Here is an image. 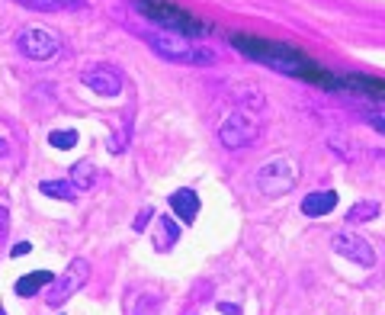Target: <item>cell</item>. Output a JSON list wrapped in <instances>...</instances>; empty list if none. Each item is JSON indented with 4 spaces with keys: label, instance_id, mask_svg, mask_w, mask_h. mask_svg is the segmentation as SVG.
<instances>
[{
    "label": "cell",
    "instance_id": "obj_13",
    "mask_svg": "<svg viewBox=\"0 0 385 315\" xmlns=\"http://www.w3.org/2000/svg\"><path fill=\"white\" fill-rule=\"evenodd\" d=\"M96 184H100V167L96 164L77 161V164L71 167V186H77V190H93Z\"/></svg>",
    "mask_w": 385,
    "mask_h": 315
},
{
    "label": "cell",
    "instance_id": "obj_7",
    "mask_svg": "<svg viewBox=\"0 0 385 315\" xmlns=\"http://www.w3.org/2000/svg\"><path fill=\"white\" fill-rule=\"evenodd\" d=\"M16 49L23 51L29 61H51L61 49V42L55 39V32L45 29V26H26L16 39Z\"/></svg>",
    "mask_w": 385,
    "mask_h": 315
},
{
    "label": "cell",
    "instance_id": "obj_12",
    "mask_svg": "<svg viewBox=\"0 0 385 315\" xmlns=\"http://www.w3.org/2000/svg\"><path fill=\"white\" fill-rule=\"evenodd\" d=\"M51 280H55V276H51V270H32V274H26V276H19V280H16V296L29 299V296H36L38 289L48 286Z\"/></svg>",
    "mask_w": 385,
    "mask_h": 315
},
{
    "label": "cell",
    "instance_id": "obj_2",
    "mask_svg": "<svg viewBox=\"0 0 385 315\" xmlns=\"http://www.w3.org/2000/svg\"><path fill=\"white\" fill-rule=\"evenodd\" d=\"M135 10H138L141 16H148L151 23H158L160 29L177 32V36H186V39H205L215 32V26H212L209 19L183 10V6L173 4V0H135Z\"/></svg>",
    "mask_w": 385,
    "mask_h": 315
},
{
    "label": "cell",
    "instance_id": "obj_6",
    "mask_svg": "<svg viewBox=\"0 0 385 315\" xmlns=\"http://www.w3.org/2000/svg\"><path fill=\"white\" fill-rule=\"evenodd\" d=\"M87 280H90V264L83 261V257H74V261L64 267V274L45 286V302H48L51 309H58L61 302H68L77 289H83Z\"/></svg>",
    "mask_w": 385,
    "mask_h": 315
},
{
    "label": "cell",
    "instance_id": "obj_3",
    "mask_svg": "<svg viewBox=\"0 0 385 315\" xmlns=\"http://www.w3.org/2000/svg\"><path fill=\"white\" fill-rule=\"evenodd\" d=\"M148 45L158 51L164 61H183V64H212L215 61V51L205 49V45H196L192 39L177 36V32H151L148 36Z\"/></svg>",
    "mask_w": 385,
    "mask_h": 315
},
{
    "label": "cell",
    "instance_id": "obj_24",
    "mask_svg": "<svg viewBox=\"0 0 385 315\" xmlns=\"http://www.w3.org/2000/svg\"><path fill=\"white\" fill-rule=\"evenodd\" d=\"M10 154V145H6V139H0V158H6Z\"/></svg>",
    "mask_w": 385,
    "mask_h": 315
},
{
    "label": "cell",
    "instance_id": "obj_14",
    "mask_svg": "<svg viewBox=\"0 0 385 315\" xmlns=\"http://www.w3.org/2000/svg\"><path fill=\"white\" fill-rule=\"evenodd\" d=\"M177 238H180L177 222H173L170 216H160L158 219V229H154V248H158V251H170L173 244H177Z\"/></svg>",
    "mask_w": 385,
    "mask_h": 315
},
{
    "label": "cell",
    "instance_id": "obj_10",
    "mask_svg": "<svg viewBox=\"0 0 385 315\" xmlns=\"http://www.w3.org/2000/svg\"><path fill=\"white\" fill-rule=\"evenodd\" d=\"M167 203H170V209L177 212L180 222H186V225L196 222V219H199V206H202V203H199V193L192 190V186H180V190H173Z\"/></svg>",
    "mask_w": 385,
    "mask_h": 315
},
{
    "label": "cell",
    "instance_id": "obj_9",
    "mask_svg": "<svg viewBox=\"0 0 385 315\" xmlns=\"http://www.w3.org/2000/svg\"><path fill=\"white\" fill-rule=\"evenodd\" d=\"M83 84L100 96H119L122 94V74L113 64H90V68H83Z\"/></svg>",
    "mask_w": 385,
    "mask_h": 315
},
{
    "label": "cell",
    "instance_id": "obj_19",
    "mask_svg": "<svg viewBox=\"0 0 385 315\" xmlns=\"http://www.w3.org/2000/svg\"><path fill=\"white\" fill-rule=\"evenodd\" d=\"M151 219H154V209H151V206H145V209H141L138 216H135L132 229H135V231H145V229H148V222H151Z\"/></svg>",
    "mask_w": 385,
    "mask_h": 315
},
{
    "label": "cell",
    "instance_id": "obj_22",
    "mask_svg": "<svg viewBox=\"0 0 385 315\" xmlns=\"http://www.w3.org/2000/svg\"><path fill=\"white\" fill-rule=\"evenodd\" d=\"M29 251H32L29 241H19V244H13V248H10V254L13 257H23V254H29Z\"/></svg>",
    "mask_w": 385,
    "mask_h": 315
},
{
    "label": "cell",
    "instance_id": "obj_23",
    "mask_svg": "<svg viewBox=\"0 0 385 315\" xmlns=\"http://www.w3.org/2000/svg\"><path fill=\"white\" fill-rule=\"evenodd\" d=\"M218 309H222V312H228V315H237V312H241V309L231 306V302H218Z\"/></svg>",
    "mask_w": 385,
    "mask_h": 315
},
{
    "label": "cell",
    "instance_id": "obj_16",
    "mask_svg": "<svg viewBox=\"0 0 385 315\" xmlns=\"http://www.w3.org/2000/svg\"><path fill=\"white\" fill-rule=\"evenodd\" d=\"M376 216H379V203H376V199H359V203L350 206V212H346V222L359 225V222H372Z\"/></svg>",
    "mask_w": 385,
    "mask_h": 315
},
{
    "label": "cell",
    "instance_id": "obj_15",
    "mask_svg": "<svg viewBox=\"0 0 385 315\" xmlns=\"http://www.w3.org/2000/svg\"><path fill=\"white\" fill-rule=\"evenodd\" d=\"M19 6L36 13H55V10H83V0H16Z\"/></svg>",
    "mask_w": 385,
    "mask_h": 315
},
{
    "label": "cell",
    "instance_id": "obj_5",
    "mask_svg": "<svg viewBox=\"0 0 385 315\" xmlns=\"http://www.w3.org/2000/svg\"><path fill=\"white\" fill-rule=\"evenodd\" d=\"M218 139L225 148H247L260 139V116H254L250 109H231L228 119L218 129Z\"/></svg>",
    "mask_w": 385,
    "mask_h": 315
},
{
    "label": "cell",
    "instance_id": "obj_25",
    "mask_svg": "<svg viewBox=\"0 0 385 315\" xmlns=\"http://www.w3.org/2000/svg\"><path fill=\"white\" fill-rule=\"evenodd\" d=\"M0 315H6V309H4V306H0Z\"/></svg>",
    "mask_w": 385,
    "mask_h": 315
},
{
    "label": "cell",
    "instance_id": "obj_20",
    "mask_svg": "<svg viewBox=\"0 0 385 315\" xmlns=\"http://www.w3.org/2000/svg\"><path fill=\"white\" fill-rule=\"evenodd\" d=\"M6 235H10V212L0 206V241H6Z\"/></svg>",
    "mask_w": 385,
    "mask_h": 315
},
{
    "label": "cell",
    "instance_id": "obj_11",
    "mask_svg": "<svg viewBox=\"0 0 385 315\" xmlns=\"http://www.w3.org/2000/svg\"><path fill=\"white\" fill-rule=\"evenodd\" d=\"M334 209H337V193L334 190H314L302 199V212H305L308 219H324L327 212H334Z\"/></svg>",
    "mask_w": 385,
    "mask_h": 315
},
{
    "label": "cell",
    "instance_id": "obj_21",
    "mask_svg": "<svg viewBox=\"0 0 385 315\" xmlns=\"http://www.w3.org/2000/svg\"><path fill=\"white\" fill-rule=\"evenodd\" d=\"M369 126L376 129L379 135H385V113H372V116H369Z\"/></svg>",
    "mask_w": 385,
    "mask_h": 315
},
{
    "label": "cell",
    "instance_id": "obj_8",
    "mask_svg": "<svg viewBox=\"0 0 385 315\" xmlns=\"http://www.w3.org/2000/svg\"><path fill=\"white\" fill-rule=\"evenodd\" d=\"M334 251H337L340 257H346L350 264H356V267H366L369 270L372 264H376V251H372V244L366 241L363 235H356V231H337L334 235Z\"/></svg>",
    "mask_w": 385,
    "mask_h": 315
},
{
    "label": "cell",
    "instance_id": "obj_18",
    "mask_svg": "<svg viewBox=\"0 0 385 315\" xmlns=\"http://www.w3.org/2000/svg\"><path fill=\"white\" fill-rule=\"evenodd\" d=\"M48 145L51 148H74L77 145V129H55V132L48 135Z\"/></svg>",
    "mask_w": 385,
    "mask_h": 315
},
{
    "label": "cell",
    "instance_id": "obj_17",
    "mask_svg": "<svg viewBox=\"0 0 385 315\" xmlns=\"http://www.w3.org/2000/svg\"><path fill=\"white\" fill-rule=\"evenodd\" d=\"M38 193L51 199H64V203H74V190H71V180H42Z\"/></svg>",
    "mask_w": 385,
    "mask_h": 315
},
{
    "label": "cell",
    "instance_id": "obj_1",
    "mask_svg": "<svg viewBox=\"0 0 385 315\" xmlns=\"http://www.w3.org/2000/svg\"><path fill=\"white\" fill-rule=\"evenodd\" d=\"M228 42H231V49H237L244 58L267 64V68L279 71V74L302 77V81L314 84V87H337L340 84V77L324 71L314 58H308L305 51L295 49V45L279 42V39H263V36H254V32H231Z\"/></svg>",
    "mask_w": 385,
    "mask_h": 315
},
{
    "label": "cell",
    "instance_id": "obj_4",
    "mask_svg": "<svg viewBox=\"0 0 385 315\" xmlns=\"http://www.w3.org/2000/svg\"><path fill=\"white\" fill-rule=\"evenodd\" d=\"M295 180H299V164H295L292 158H282V154L279 158L263 161L254 174V186L270 199L286 196V193L295 186Z\"/></svg>",
    "mask_w": 385,
    "mask_h": 315
}]
</instances>
